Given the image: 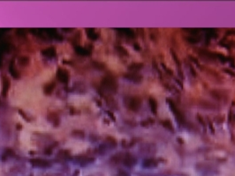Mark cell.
Here are the masks:
<instances>
[{
    "label": "cell",
    "mask_w": 235,
    "mask_h": 176,
    "mask_svg": "<svg viewBox=\"0 0 235 176\" xmlns=\"http://www.w3.org/2000/svg\"><path fill=\"white\" fill-rule=\"evenodd\" d=\"M155 176H167V175H164V174H159V175H155Z\"/></svg>",
    "instance_id": "74e56055"
},
{
    "label": "cell",
    "mask_w": 235,
    "mask_h": 176,
    "mask_svg": "<svg viewBox=\"0 0 235 176\" xmlns=\"http://www.w3.org/2000/svg\"><path fill=\"white\" fill-rule=\"evenodd\" d=\"M30 163L34 167H38V168H48L51 166V162L47 160H43L40 158H35L30 160Z\"/></svg>",
    "instance_id": "277c9868"
},
{
    "label": "cell",
    "mask_w": 235,
    "mask_h": 176,
    "mask_svg": "<svg viewBox=\"0 0 235 176\" xmlns=\"http://www.w3.org/2000/svg\"><path fill=\"white\" fill-rule=\"evenodd\" d=\"M124 155L125 153H122V152H119V153H116L113 156L110 157V162L113 165H119V164H122L123 162V159H124Z\"/></svg>",
    "instance_id": "7c38bea8"
},
{
    "label": "cell",
    "mask_w": 235,
    "mask_h": 176,
    "mask_svg": "<svg viewBox=\"0 0 235 176\" xmlns=\"http://www.w3.org/2000/svg\"><path fill=\"white\" fill-rule=\"evenodd\" d=\"M124 78H125L128 81H131V82H135V83H139L142 80V77L141 75L135 72L126 73L124 75Z\"/></svg>",
    "instance_id": "30bf717a"
},
{
    "label": "cell",
    "mask_w": 235,
    "mask_h": 176,
    "mask_svg": "<svg viewBox=\"0 0 235 176\" xmlns=\"http://www.w3.org/2000/svg\"><path fill=\"white\" fill-rule=\"evenodd\" d=\"M19 113H20V114H22V115H23V117H24V118H25V119H26V120H28V118H27V116H26V114H24V112H23V111H22V110H19Z\"/></svg>",
    "instance_id": "d590c367"
},
{
    "label": "cell",
    "mask_w": 235,
    "mask_h": 176,
    "mask_svg": "<svg viewBox=\"0 0 235 176\" xmlns=\"http://www.w3.org/2000/svg\"><path fill=\"white\" fill-rule=\"evenodd\" d=\"M106 113H107V114L110 115V118H111V119L113 120V121H115V117H114V115H113V114H111L110 111H106Z\"/></svg>",
    "instance_id": "e575fe53"
},
{
    "label": "cell",
    "mask_w": 235,
    "mask_h": 176,
    "mask_svg": "<svg viewBox=\"0 0 235 176\" xmlns=\"http://www.w3.org/2000/svg\"><path fill=\"white\" fill-rule=\"evenodd\" d=\"M71 156V152L69 150H59L58 151V153L56 154V157L59 159V160H66L68 158H70Z\"/></svg>",
    "instance_id": "2e32d148"
},
{
    "label": "cell",
    "mask_w": 235,
    "mask_h": 176,
    "mask_svg": "<svg viewBox=\"0 0 235 176\" xmlns=\"http://www.w3.org/2000/svg\"><path fill=\"white\" fill-rule=\"evenodd\" d=\"M163 126H164L166 129H168V130H170V131H173V125H172V123H171V122L170 121H164L163 122Z\"/></svg>",
    "instance_id": "4316f807"
},
{
    "label": "cell",
    "mask_w": 235,
    "mask_h": 176,
    "mask_svg": "<svg viewBox=\"0 0 235 176\" xmlns=\"http://www.w3.org/2000/svg\"><path fill=\"white\" fill-rule=\"evenodd\" d=\"M117 30H119L121 33H123L125 35L129 37V38H133V37L135 36V32L133 31L131 28H120V29H117Z\"/></svg>",
    "instance_id": "44dd1931"
},
{
    "label": "cell",
    "mask_w": 235,
    "mask_h": 176,
    "mask_svg": "<svg viewBox=\"0 0 235 176\" xmlns=\"http://www.w3.org/2000/svg\"><path fill=\"white\" fill-rule=\"evenodd\" d=\"M89 176H91V175H89Z\"/></svg>",
    "instance_id": "ab89813d"
},
{
    "label": "cell",
    "mask_w": 235,
    "mask_h": 176,
    "mask_svg": "<svg viewBox=\"0 0 235 176\" xmlns=\"http://www.w3.org/2000/svg\"><path fill=\"white\" fill-rule=\"evenodd\" d=\"M117 176H130V174H129V173H128V172H126L125 170L120 169V170L118 171Z\"/></svg>",
    "instance_id": "4dcf8cb0"
},
{
    "label": "cell",
    "mask_w": 235,
    "mask_h": 176,
    "mask_svg": "<svg viewBox=\"0 0 235 176\" xmlns=\"http://www.w3.org/2000/svg\"><path fill=\"white\" fill-rule=\"evenodd\" d=\"M156 151V147L153 145H144L141 148V152L143 154H151Z\"/></svg>",
    "instance_id": "5bb4252c"
},
{
    "label": "cell",
    "mask_w": 235,
    "mask_h": 176,
    "mask_svg": "<svg viewBox=\"0 0 235 176\" xmlns=\"http://www.w3.org/2000/svg\"><path fill=\"white\" fill-rule=\"evenodd\" d=\"M9 72H10L12 77L13 78L18 79V78H20V73H19V72L17 71V69L15 68V65H14L13 61H12V62L10 63V65H9Z\"/></svg>",
    "instance_id": "e0dca14e"
},
{
    "label": "cell",
    "mask_w": 235,
    "mask_h": 176,
    "mask_svg": "<svg viewBox=\"0 0 235 176\" xmlns=\"http://www.w3.org/2000/svg\"><path fill=\"white\" fill-rule=\"evenodd\" d=\"M14 156H15V151H14L12 150V149H11V148H6L1 153L0 160H1V161H3V162H5V161L8 160L10 158H12Z\"/></svg>",
    "instance_id": "9c48e42d"
},
{
    "label": "cell",
    "mask_w": 235,
    "mask_h": 176,
    "mask_svg": "<svg viewBox=\"0 0 235 176\" xmlns=\"http://www.w3.org/2000/svg\"><path fill=\"white\" fill-rule=\"evenodd\" d=\"M42 54L44 57L52 58L56 56V49L53 47H50V48H47V49L42 50Z\"/></svg>",
    "instance_id": "9a60e30c"
},
{
    "label": "cell",
    "mask_w": 235,
    "mask_h": 176,
    "mask_svg": "<svg viewBox=\"0 0 235 176\" xmlns=\"http://www.w3.org/2000/svg\"><path fill=\"white\" fill-rule=\"evenodd\" d=\"M141 66H142L141 63H133V64H131L130 66L128 67V69L131 70V71H136V70L141 69Z\"/></svg>",
    "instance_id": "83f0119b"
},
{
    "label": "cell",
    "mask_w": 235,
    "mask_h": 176,
    "mask_svg": "<svg viewBox=\"0 0 235 176\" xmlns=\"http://www.w3.org/2000/svg\"><path fill=\"white\" fill-rule=\"evenodd\" d=\"M21 128H22V126H21V124H17V129H18V130H21Z\"/></svg>",
    "instance_id": "8d00e7d4"
},
{
    "label": "cell",
    "mask_w": 235,
    "mask_h": 176,
    "mask_svg": "<svg viewBox=\"0 0 235 176\" xmlns=\"http://www.w3.org/2000/svg\"><path fill=\"white\" fill-rule=\"evenodd\" d=\"M74 49L77 54L81 55V56H89L90 55V50L88 49L87 48H84L81 46H75Z\"/></svg>",
    "instance_id": "d6986e66"
},
{
    "label": "cell",
    "mask_w": 235,
    "mask_h": 176,
    "mask_svg": "<svg viewBox=\"0 0 235 176\" xmlns=\"http://www.w3.org/2000/svg\"><path fill=\"white\" fill-rule=\"evenodd\" d=\"M168 104H169V107H170V109L172 110V112L174 114V116H175V118H176V121H177L178 123H183V122H184V118H183V115L182 114L179 112V110L176 108V106L173 104V102L172 100H167Z\"/></svg>",
    "instance_id": "5b68a950"
},
{
    "label": "cell",
    "mask_w": 235,
    "mask_h": 176,
    "mask_svg": "<svg viewBox=\"0 0 235 176\" xmlns=\"http://www.w3.org/2000/svg\"><path fill=\"white\" fill-rule=\"evenodd\" d=\"M200 40L201 39H199V37H197L195 35H190V36L188 37V41L190 43H193V44H195V43H197V42H200Z\"/></svg>",
    "instance_id": "484cf974"
},
{
    "label": "cell",
    "mask_w": 235,
    "mask_h": 176,
    "mask_svg": "<svg viewBox=\"0 0 235 176\" xmlns=\"http://www.w3.org/2000/svg\"><path fill=\"white\" fill-rule=\"evenodd\" d=\"M136 163H137V160L135 156L131 153H125L123 162H122V164L124 166H125L126 167H133L134 166H135Z\"/></svg>",
    "instance_id": "8992f818"
},
{
    "label": "cell",
    "mask_w": 235,
    "mask_h": 176,
    "mask_svg": "<svg viewBox=\"0 0 235 176\" xmlns=\"http://www.w3.org/2000/svg\"><path fill=\"white\" fill-rule=\"evenodd\" d=\"M29 176H33V175H32V174H30V175H29Z\"/></svg>",
    "instance_id": "f35d334b"
},
{
    "label": "cell",
    "mask_w": 235,
    "mask_h": 176,
    "mask_svg": "<svg viewBox=\"0 0 235 176\" xmlns=\"http://www.w3.org/2000/svg\"><path fill=\"white\" fill-rule=\"evenodd\" d=\"M86 34H87V35L90 40L95 41V40L98 39V34L95 31L94 28H87L86 29Z\"/></svg>",
    "instance_id": "ffe728a7"
},
{
    "label": "cell",
    "mask_w": 235,
    "mask_h": 176,
    "mask_svg": "<svg viewBox=\"0 0 235 176\" xmlns=\"http://www.w3.org/2000/svg\"><path fill=\"white\" fill-rule=\"evenodd\" d=\"M44 153H45L46 155H51V154L52 153V147H49L47 149H45Z\"/></svg>",
    "instance_id": "d6a6232c"
},
{
    "label": "cell",
    "mask_w": 235,
    "mask_h": 176,
    "mask_svg": "<svg viewBox=\"0 0 235 176\" xmlns=\"http://www.w3.org/2000/svg\"><path fill=\"white\" fill-rule=\"evenodd\" d=\"M157 166H158V161H157V160L152 159V158L145 159V160H143L142 163H141V166L143 168H146V169L156 168Z\"/></svg>",
    "instance_id": "ba28073f"
},
{
    "label": "cell",
    "mask_w": 235,
    "mask_h": 176,
    "mask_svg": "<svg viewBox=\"0 0 235 176\" xmlns=\"http://www.w3.org/2000/svg\"><path fill=\"white\" fill-rule=\"evenodd\" d=\"M79 175H80V170H79V169H76V170H74L73 175L72 176H79Z\"/></svg>",
    "instance_id": "836d02e7"
},
{
    "label": "cell",
    "mask_w": 235,
    "mask_h": 176,
    "mask_svg": "<svg viewBox=\"0 0 235 176\" xmlns=\"http://www.w3.org/2000/svg\"><path fill=\"white\" fill-rule=\"evenodd\" d=\"M9 88H10V80L7 77L5 76L2 79V95L3 96H6Z\"/></svg>",
    "instance_id": "4fadbf2b"
},
{
    "label": "cell",
    "mask_w": 235,
    "mask_h": 176,
    "mask_svg": "<svg viewBox=\"0 0 235 176\" xmlns=\"http://www.w3.org/2000/svg\"><path fill=\"white\" fill-rule=\"evenodd\" d=\"M72 136L74 137H76V138L83 139L84 137H85V133H84V131L81 130H74L72 132Z\"/></svg>",
    "instance_id": "603a6c76"
},
{
    "label": "cell",
    "mask_w": 235,
    "mask_h": 176,
    "mask_svg": "<svg viewBox=\"0 0 235 176\" xmlns=\"http://www.w3.org/2000/svg\"><path fill=\"white\" fill-rule=\"evenodd\" d=\"M16 34H17L19 36H26V31H25L24 29H22V28H17V29H16Z\"/></svg>",
    "instance_id": "f1b7e54d"
},
{
    "label": "cell",
    "mask_w": 235,
    "mask_h": 176,
    "mask_svg": "<svg viewBox=\"0 0 235 176\" xmlns=\"http://www.w3.org/2000/svg\"><path fill=\"white\" fill-rule=\"evenodd\" d=\"M95 161L94 158L91 157H87V156H79L77 158H75V163H78L81 166H86L87 165H89L91 163H93Z\"/></svg>",
    "instance_id": "52a82bcc"
},
{
    "label": "cell",
    "mask_w": 235,
    "mask_h": 176,
    "mask_svg": "<svg viewBox=\"0 0 235 176\" xmlns=\"http://www.w3.org/2000/svg\"><path fill=\"white\" fill-rule=\"evenodd\" d=\"M18 62L22 66H27L29 63V57H27V56H22V57H19Z\"/></svg>",
    "instance_id": "d4e9b609"
},
{
    "label": "cell",
    "mask_w": 235,
    "mask_h": 176,
    "mask_svg": "<svg viewBox=\"0 0 235 176\" xmlns=\"http://www.w3.org/2000/svg\"><path fill=\"white\" fill-rule=\"evenodd\" d=\"M124 104L128 109L132 111H138L141 108V100L136 96H125L124 98Z\"/></svg>",
    "instance_id": "3957f363"
},
{
    "label": "cell",
    "mask_w": 235,
    "mask_h": 176,
    "mask_svg": "<svg viewBox=\"0 0 235 176\" xmlns=\"http://www.w3.org/2000/svg\"><path fill=\"white\" fill-rule=\"evenodd\" d=\"M195 169L198 172L199 174L203 176H214L219 174V169L217 166L207 163L197 164L195 166Z\"/></svg>",
    "instance_id": "6da1fadb"
},
{
    "label": "cell",
    "mask_w": 235,
    "mask_h": 176,
    "mask_svg": "<svg viewBox=\"0 0 235 176\" xmlns=\"http://www.w3.org/2000/svg\"><path fill=\"white\" fill-rule=\"evenodd\" d=\"M57 77H58V80L60 82H62V83L66 84L68 82V80H69L68 72L66 70L61 69V68H59L58 70V72H57Z\"/></svg>",
    "instance_id": "8fae6325"
},
{
    "label": "cell",
    "mask_w": 235,
    "mask_h": 176,
    "mask_svg": "<svg viewBox=\"0 0 235 176\" xmlns=\"http://www.w3.org/2000/svg\"><path fill=\"white\" fill-rule=\"evenodd\" d=\"M149 107H150V109H151V112L154 114H157V105L156 100L153 98H149Z\"/></svg>",
    "instance_id": "cb8c5ba5"
},
{
    "label": "cell",
    "mask_w": 235,
    "mask_h": 176,
    "mask_svg": "<svg viewBox=\"0 0 235 176\" xmlns=\"http://www.w3.org/2000/svg\"><path fill=\"white\" fill-rule=\"evenodd\" d=\"M206 32V37L208 36V38H212V37L216 36V33L213 29H207Z\"/></svg>",
    "instance_id": "f546056e"
},
{
    "label": "cell",
    "mask_w": 235,
    "mask_h": 176,
    "mask_svg": "<svg viewBox=\"0 0 235 176\" xmlns=\"http://www.w3.org/2000/svg\"><path fill=\"white\" fill-rule=\"evenodd\" d=\"M101 86L105 91L108 92V93H114L118 90V83H117L116 79L110 76L105 77L102 79Z\"/></svg>",
    "instance_id": "7a4b0ae2"
},
{
    "label": "cell",
    "mask_w": 235,
    "mask_h": 176,
    "mask_svg": "<svg viewBox=\"0 0 235 176\" xmlns=\"http://www.w3.org/2000/svg\"><path fill=\"white\" fill-rule=\"evenodd\" d=\"M54 87H55V85H54V83L47 84V85L44 86V88H43V92H44L45 94L50 95V94H51V93L53 92Z\"/></svg>",
    "instance_id": "7402d4cb"
},
{
    "label": "cell",
    "mask_w": 235,
    "mask_h": 176,
    "mask_svg": "<svg viewBox=\"0 0 235 176\" xmlns=\"http://www.w3.org/2000/svg\"><path fill=\"white\" fill-rule=\"evenodd\" d=\"M48 120L52 123L54 126H58L60 123V119L58 116V114L55 113H50L48 114Z\"/></svg>",
    "instance_id": "ac0fdd59"
},
{
    "label": "cell",
    "mask_w": 235,
    "mask_h": 176,
    "mask_svg": "<svg viewBox=\"0 0 235 176\" xmlns=\"http://www.w3.org/2000/svg\"><path fill=\"white\" fill-rule=\"evenodd\" d=\"M24 169H25V168H22L21 166H15V167H12V168L11 169V171L14 172V173H21V172L23 171Z\"/></svg>",
    "instance_id": "1f68e13d"
}]
</instances>
